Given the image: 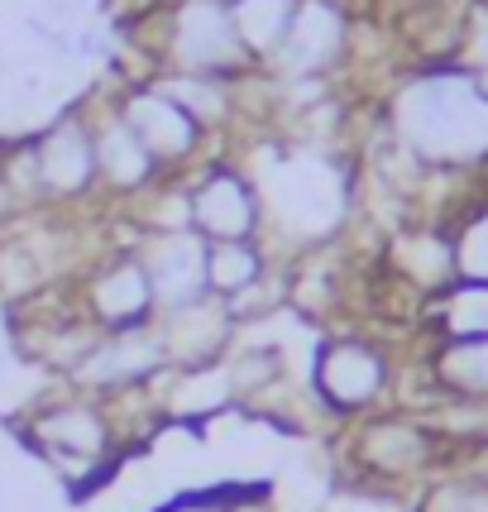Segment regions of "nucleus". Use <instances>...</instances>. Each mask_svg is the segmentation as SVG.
<instances>
[{
  "mask_svg": "<svg viewBox=\"0 0 488 512\" xmlns=\"http://www.w3.org/2000/svg\"><path fill=\"white\" fill-rule=\"evenodd\" d=\"M388 134L431 173H488V77L469 63L407 72L388 101Z\"/></svg>",
  "mask_w": 488,
  "mask_h": 512,
  "instance_id": "f257e3e1",
  "label": "nucleus"
},
{
  "mask_svg": "<svg viewBox=\"0 0 488 512\" xmlns=\"http://www.w3.org/2000/svg\"><path fill=\"white\" fill-rule=\"evenodd\" d=\"M144 24H154V39L144 44L149 53L144 82L158 72H197V77L240 82L254 72L230 20V0H163L154 10H144Z\"/></svg>",
  "mask_w": 488,
  "mask_h": 512,
  "instance_id": "f03ea898",
  "label": "nucleus"
},
{
  "mask_svg": "<svg viewBox=\"0 0 488 512\" xmlns=\"http://www.w3.org/2000/svg\"><path fill=\"white\" fill-rule=\"evenodd\" d=\"M24 441L34 455H44L53 474H63L72 489H91L120 455V426L106 398L91 393H67V398H48L29 407L24 417Z\"/></svg>",
  "mask_w": 488,
  "mask_h": 512,
  "instance_id": "7ed1b4c3",
  "label": "nucleus"
},
{
  "mask_svg": "<svg viewBox=\"0 0 488 512\" xmlns=\"http://www.w3.org/2000/svg\"><path fill=\"white\" fill-rule=\"evenodd\" d=\"M345 455H350L359 479H369L378 489L422 493L441 469H450V450L441 446L431 422L412 407H383V412L359 417Z\"/></svg>",
  "mask_w": 488,
  "mask_h": 512,
  "instance_id": "20e7f679",
  "label": "nucleus"
},
{
  "mask_svg": "<svg viewBox=\"0 0 488 512\" xmlns=\"http://www.w3.org/2000/svg\"><path fill=\"white\" fill-rule=\"evenodd\" d=\"M5 187H24L34 201H87L96 197V125L87 106H72L24 144L10 168H0Z\"/></svg>",
  "mask_w": 488,
  "mask_h": 512,
  "instance_id": "39448f33",
  "label": "nucleus"
},
{
  "mask_svg": "<svg viewBox=\"0 0 488 512\" xmlns=\"http://www.w3.org/2000/svg\"><path fill=\"white\" fill-rule=\"evenodd\" d=\"M402 369L393 350L374 340V335L359 331H340L326 335L316 345V359H311V393L316 402L331 412V417H345V422H359L369 412H383L398 398Z\"/></svg>",
  "mask_w": 488,
  "mask_h": 512,
  "instance_id": "423d86ee",
  "label": "nucleus"
},
{
  "mask_svg": "<svg viewBox=\"0 0 488 512\" xmlns=\"http://www.w3.org/2000/svg\"><path fill=\"white\" fill-rule=\"evenodd\" d=\"M158 374H168V355L158 326H130V331H101L87 345V355L67 369V383L91 398H120L134 388H149Z\"/></svg>",
  "mask_w": 488,
  "mask_h": 512,
  "instance_id": "0eeeda50",
  "label": "nucleus"
},
{
  "mask_svg": "<svg viewBox=\"0 0 488 512\" xmlns=\"http://www.w3.org/2000/svg\"><path fill=\"white\" fill-rule=\"evenodd\" d=\"M350 44H355V20L345 0H297L288 39L264 72L273 82H326L335 67H345Z\"/></svg>",
  "mask_w": 488,
  "mask_h": 512,
  "instance_id": "6e6552de",
  "label": "nucleus"
},
{
  "mask_svg": "<svg viewBox=\"0 0 488 512\" xmlns=\"http://www.w3.org/2000/svg\"><path fill=\"white\" fill-rule=\"evenodd\" d=\"M187 187V230H197L206 245L221 240H259L264 235V201L235 163H206Z\"/></svg>",
  "mask_w": 488,
  "mask_h": 512,
  "instance_id": "1a4fd4ad",
  "label": "nucleus"
},
{
  "mask_svg": "<svg viewBox=\"0 0 488 512\" xmlns=\"http://www.w3.org/2000/svg\"><path fill=\"white\" fill-rule=\"evenodd\" d=\"M111 106L120 111V120L139 134V144L158 158V168H163L168 178H178V168H187L192 158H201L206 130H201L197 120L182 111L163 87H154V82H130Z\"/></svg>",
  "mask_w": 488,
  "mask_h": 512,
  "instance_id": "9d476101",
  "label": "nucleus"
},
{
  "mask_svg": "<svg viewBox=\"0 0 488 512\" xmlns=\"http://www.w3.org/2000/svg\"><path fill=\"white\" fill-rule=\"evenodd\" d=\"M77 307L96 331H130V326H149L158 316L154 307V288H149V273L139 249H111L101 264L82 278L77 292Z\"/></svg>",
  "mask_w": 488,
  "mask_h": 512,
  "instance_id": "9b49d317",
  "label": "nucleus"
},
{
  "mask_svg": "<svg viewBox=\"0 0 488 512\" xmlns=\"http://www.w3.org/2000/svg\"><path fill=\"white\" fill-rule=\"evenodd\" d=\"M235 321L240 316L230 312V302L221 297H197L187 307H173V312H158V340H163V355H168V369H206V364H221L230 355V340H235Z\"/></svg>",
  "mask_w": 488,
  "mask_h": 512,
  "instance_id": "f8f14e48",
  "label": "nucleus"
},
{
  "mask_svg": "<svg viewBox=\"0 0 488 512\" xmlns=\"http://www.w3.org/2000/svg\"><path fill=\"white\" fill-rule=\"evenodd\" d=\"M134 249L144 259L158 312L206 297V240L197 230H144Z\"/></svg>",
  "mask_w": 488,
  "mask_h": 512,
  "instance_id": "ddd939ff",
  "label": "nucleus"
},
{
  "mask_svg": "<svg viewBox=\"0 0 488 512\" xmlns=\"http://www.w3.org/2000/svg\"><path fill=\"white\" fill-rule=\"evenodd\" d=\"M96 125V187L115 201H144L158 182H168V173L158 168V158L139 144V134L120 120L115 106L101 115H91Z\"/></svg>",
  "mask_w": 488,
  "mask_h": 512,
  "instance_id": "4468645a",
  "label": "nucleus"
},
{
  "mask_svg": "<svg viewBox=\"0 0 488 512\" xmlns=\"http://www.w3.org/2000/svg\"><path fill=\"white\" fill-rule=\"evenodd\" d=\"M388 268L402 288L417 297V307H426L436 292H445L455 283V249H450V230L445 221H407L388 240Z\"/></svg>",
  "mask_w": 488,
  "mask_h": 512,
  "instance_id": "2eb2a0df",
  "label": "nucleus"
},
{
  "mask_svg": "<svg viewBox=\"0 0 488 512\" xmlns=\"http://www.w3.org/2000/svg\"><path fill=\"white\" fill-rule=\"evenodd\" d=\"M426 398H474L488 402V335L479 340H426L422 345Z\"/></svg>",
  "mask_w": 488,
  "mask_h": 512,
  "instance_id": "dca6fc26",
  "label": "nucleus"
},
{
  "mask_svg": "<svg viewBox=\"0 0 488 512\" xmlns=\"http://www.w3.org/2000/svg\"><path fill=\"white\" fill-rule=\"evenodd\" d=\"M426 340H479L488 335V283H465L455 278L445 292H436L422 307Z\"/></svg>",
  "mask_w": 488,
  "mask_h": 512,
  "instance_id": "f3484780",
  "label": "nucleus"
},
{
  "mask_svg": "<svg viewBox=\"0 0 488 512\" xmlns=\"http://www.w3.org/2000/svg\"><path fill=\"white\" fill-rule=\"evenodd\" d=\"M292 15H297V0H230V20H235L244 58L259 72L278 58V48L292 29Z\"/></svg>",
  "mask_w": 488,
  "mask_h": 512,
  "instance_id": "a211bd4d",
  "label": "nucleus"
},
{
  "mask_svg": "<svg viewBox=\"0 0 488 512\" xmlns=\"http://www.w3.org/2000/svg\"><path fill=\"white\" fill-rule=\"evenodd\" d=\"M268 278V254L259 249V240H221L206 245V292L221 302H244L249 292Z\"/></svg>",
  "mask_w": 488,
  "mask_h": 512,
  "instance_id": "6ab92c4d",
  "label": "nucleus"
},
{
  "mask_svg": "<svg viewBox=\"0 0 488 512\" xmlns=\"http://www.w3.org/2000/svg\"><path fill=\"white\" fill-rule=\"evenodd\" d=\"M450 249H455V278L488 283V182H474L469 197L445 216Z\"/></svg>",
  "mask_w": 488,
  "mask_h": 512,
  "instance_id": "aec40b11",
  "label": "nucleus"
},
{
  "mask_svg": "<svg viewBox=\"0 0 488 512\" xmlns=\"http://www.w3.org/2000/svg\"><path fill=\"white\" fill-rule=\"evenodd\" d=\"M149 82L168 91V96H173V101H178L182 111L192 115L206 134L235 120V91H240V82L197 77V72H158V77H149Z\"/></svg>",
  "mask_w": 488,
  "mask_h": 512,
  "instance_id": "412c9836",
  "label": "nucleus"
},
{
  "mask_svg": "<svg viewBox=\"0 0 488 512\" xmlns=\"http://www.w3.org/2000/svg\"><path fill=\"white\" fill-rule=\"evenodd\" d=\"M417 512H488V484L450 465L417 493Z\"/></svg>",
  "mask_w": 488,
  "mask_h": 512,
  "instance_id": "4be33fe9",
  "label": "nucleus"
},
{
  "mask_svg": "<svg viewBox=\"0 0 488 512\" xmlns=\"http://www.w3.org/2000/svg\"><path fill=\"white\" fill-rule=\"evenodd\" d=\"M450 465L465 469V474H474V479H484V484H488V436H484V441H474L469 450H460Z\"/></svg>",
  "mask_w": 488,
  "mask_h": 512,
  "instance_id": "5701e85b",
  "label": "nucleus"
},
{
  "mask_svg": "<svg viewBox=\"0 0 488 512\" xmlns=\"http://www.w3.org/2000/svg\"><path fill=\"white\" fill-rule=\"evenodd\" d=\"M158 512H235V503H221V498H178Z\"/></svg>",
  "mask_w": 488,
  "mask_h": 512,
  "instance_id": "b1692460",
  "label": "nucleus"
},
{
  "mask_svg": "<svg viewBox=\"0 0 488 512\" xmlns=\"http://www.w3.org/2000/svg\"><path fill=\"white\" fill-rule=\"evenodd\" d=\"M469 39H474V53H479V72H484L488 77V15H479V24H474V34H469Z\"/></svg>",
  "mask_w": 488,
  "mask_h": 512,
  "instance_id": "393cba45",
  "label": "nucleus"
},
{
  "mask_svg": "<svg viewBox=\"0 0 488 512\" xmlns=\"http://www.w3.org/2000/svg\"><path fill=\"white\" fill-rule=\"evenodd\" d=\"M10 364H15V355H10V340H0V383L10 379Z\"/></svg>",
  "mask_w": 488,
  "mask_h": 512,
  "instance_id": "a878e982",
  "label": "nucleus"
},
{
  "mask_svg": "<svg viewBox=\"0 0 488 512\" xmlns=\"http://www.w3.org/2000/svg\"><path fill=\"white\" fill-rule=\"evenodd\" d=\"M139 5H144V10H154V5H163V0H139Z\"/></svg>",
  "mask_w": 488,
  "mask_h": 512,
  "instance_id": "bb28decb",
  "label": "nucleus"
}]
</instances>
